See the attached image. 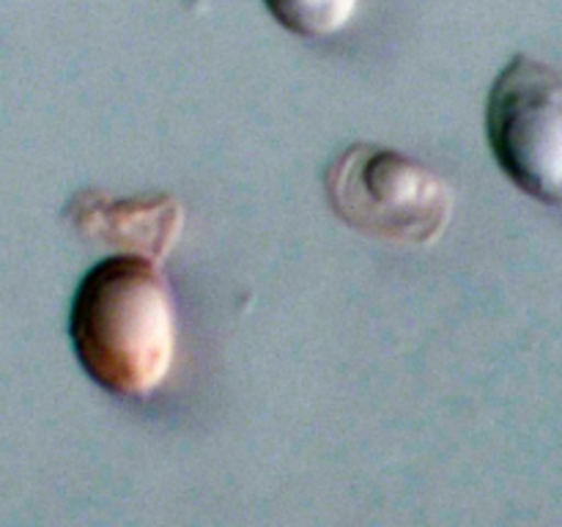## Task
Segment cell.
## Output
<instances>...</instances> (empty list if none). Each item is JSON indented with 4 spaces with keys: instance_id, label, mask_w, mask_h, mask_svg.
Masks as SVG:
<instances>
[{
    "instance_id": "cell-4",
    "label": "cell",
    "mask_w": 562,
    "mask_h": 527,
    "mask_svg": "<svg viewBox=\"0 0 562 527\" xmlns=\"http://www.w3.org/2000/svg\"><path fill=\"white\" fill-rule=\"evenodd\" d=\"M75 223L97 239L124 245L132 256L162 258L181 231V206L173 198H77Z\"/></svg>"
},
{
    "instance_id": "cell-1",
    "label": "cell",
    "mask_w": 562,
    "mask_h": 527,
    "mask_svg": "<svg viewBox=\"0 0 562 527\" xmlns=\"http://www.w3.org/2000/svg\"><path fill=\"white\" fill-rule=\"evenodd\" d=\"M69 340L91 382L119 399H146L176 360V305L154 258L108 256L77 283Z\"/></svg>"
},
{
    "instance_id": "cell-2",
    "label": "cell",
    "mask_w": 562,
    "mask_h": 527,
    "mask_svg": "<svg viewBox=\"0 0 562 527\" xmlns=\"http://www.w3.org/2000/svg\"><path fill=\"white\" fill-rule=\"evenodd\" d=\"M324 192L349 228L395 245H431L453 214V192L439 173L376 143L344 148L324 170Z\"/></svg>"
},
{
    "instance_id": "cell-5",
    "label": "cell",
    "mask_w": 562,
    "mask_h": 527,
    "mask_svg": "<svg viewBox=\"0 0 562 527\" xmlns=\"http://www.w3.org/2000/svg\"><path fill=\"white\" fill-rule=\"evenodd\" d=\"M360 0H263L269 14L285 31L305 38H324L344 31Z\"/></svg>"
},
{
    "instance_id": "cell-3",
    "label": "cell",
    "mask_w": 562,
    "mask_h": 527,
    "mask_svg": "<svg viewBox=\"0 0 562 527\" xmlns=\"http://www.w3.org/2000/svg\"><path fill=\"white\" fill-rule=\"evenodd\" d=\"M486 137L510 184L562 206V77L519 53L503 66L486 102Z\"/></svg>"
}]
</instances>
